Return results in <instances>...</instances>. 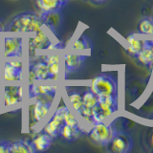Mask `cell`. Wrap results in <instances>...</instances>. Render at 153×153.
<instances>
[{"instance_id": "cell-27", "label": "cell", "mask_w": 153, "mask_h": 153, "mask_svg": "<svg viewBox=\"0 0 153 153\" xmlns=\"http://www.w3.org/2000/svg\"><path fill=\"white\" fill-rule=\"evenodd\" d=\"M9 141H0V153H9Z\"/></svg>"}, {"instance_id": "cell-17", "label": "cell", "mask_w": 153, "mask_h": 153, "mask_svg": "<svg viewBox=\"0 0 153 153\" xmlns=\"http://www.w3.org/2000/svg\"><path fill=\"white\" fill-rule=\"evenodd\" d=\"M52 142H53V138L43 131L38 133L32 140L33 145L35 146L36 152H41L47 150L48 148H50Z\"/></svg>"}, {"instance_id": "cell-31", "label": "cell", "mask_w": 153, "mask_h": 153, "mask_svg": "<svg viewBox=\"0 0 153 153\" xmlns=\"http://www.w3.org/2000/svg\"><path fill=\"white\" fill-rule=\"evenodd\" d=\"M151 141H152V143H153V135H152V139H151Z\"/></svg>"}, {"instance_id": "cell-16", "label": "cell", "mask_w": 153, "mask_h": 153, "mask_svg": "<svg viewBox=\"0 0 153 153\" xmlns=\"http://www.w3.org/2000/svg\"><path fill=\"white\" fill-rule=\"evenodd\" d=\"M126 51L130 54L131 56H137L138 53L140 52L143 47L145 46V43H146V39H140L136 36V35L134 33H131L126 36Z\"/></svg>"}, {"instance_id": "cell-24", "label": "cell", "mask_w": 153, "mask_h": 153, "mask_svg": "<svg viewBox=\"0 0 153 153\" xmlns=\"http://www.w3.org/2000/svg\"><path fill=\"white\" fill-rule=\"evenodd\" d=\"M90 48V43L87 40V38H85L84 36H79V38L73 42L72 44V50L75 52H82L86 51Z\"/></svg>"}, {"instance_id": "cell-5", "label": "cell", "mask_w": 153, "mask_h": 153, "mask_svg": "<svg viewBox=\"0 0 153 153\" xmlns=\"http://www.w3.org/2000/svg\"><path fill=\"white\" fill-rule=\"evenodd\" d=\"M4 57L6 59L13 57H22L23 37L21 35L9 33L4 37Z\"/></svg>"}, {"instance_id": "cell-2", "label": "cell", "mask_w": 153, "mask_h": 153, "mask_svg": "<svg viewBox=\"0 0 153 153\" xmlns=\"http://www.w3.org/2000/svg\"><path fill=\"white\" fill-rule=\"evenodd\" d=\"M116 133L117 131L112 123H93L92 128L89 130V137L94 143L104 146L112 140Z\"/></svg>"}, {"instance_id": "cell-8", "label": "cell", "mask_w": 153, "mask_h": 153, "mask_svg": "<svg viewBox=\"0 0 153 153\" xmlns=\"http://www.w3.org/2000/svg\"><path fill=\"white\" fill-rule=\"evenodd\" d=\"M23 100V88L20 84H7L4 87L5 107H16Z\"/></svg>"}, {"instance_id": "cell-7", "label": "cell", "mask_w": 153, "mask_h": 153, "mask_svg": "<svg viewBox=\"0 0 153 153\" xmlns=\"http://www.w3.org/2000/svg\"><path fill=\"white\" fill-rule=\"evenodd\" d=\"M29 83L32 84L36 81H48L50 80V74L46 62L38 56V59L31 61L29 66L28 74Z\"/></svg>"}, {"instance_id": "cell-30", "label": "cell", "mask_w": 153, "mask_h": 153, "mask_svg": "<svg viewBox=\"0 0 153 153\" xmlns=\"http://www.w3.org/2000/svg\"><path fill=\"white\" fill-rule=\"evenodd\" d=\"M2 33V27H1V24H0V33Z\"/></svg>"}, {"instance_id": "cell-11", "label": "cell", "mask_w": 153, "mask_h": 153, "mask_svg": "<svg viewBox=\"0 0 153 153\" xmlns=\"http://www.w3.org/2000/svg\"><path fill=\"white\" fill-rule=\"evenodd\" d=\"M56 89L57 87L56 85L33 82L29 85V99H35L36 97L44 95H56Z\"/></svg>"}, {"instance_id": "cell-3", "label": "cell", "mask_w": 153, "mask_h": 153, "mask_svg": "<svg viewBox=\"0 0 153 153\" xmlns=\"http://www.w3.org/2000/svg\"><path fill=\"white\" fill-rule=\"evenodd\" d=\"M90 90L97 96L117 95V82L112 76L100 75L94 78L90 82Z\"/></svg>"}, {"instance_id": "cell-28", "label": "cell", "mask_w": 153, "mask_h": 153, "mask_svg": "<svg viewBox=\"0 0 153 153\" xmlns=\"http://www.w3.org/2000/svg\"><path fill=\"white\" fill-rule=\"evenodd\" d=\"M59 2L60 3V5H61V6L63 7L64 5H65V4H66L67 2H68V0H59Z\"/></svg>"}, {"instance_id": "cell-18", "label": "cell", "mask_w": 153, "mask_h": 153, "mask_svg": "<svg viewBox=\"0 0 153 153\" xmlns=\"http://www.w3.org/2000/svg\"><path fill=\"white\" fill-rule=\"evenodd\" d=\"M81 134H82V129L80 126H71L63 124L60 129L59 136H61L66 141L72 142L79 139Z\"/></svg>"}, {"instance_id": "cell-4", "label": "cell", "mask_w": 153, "mask_h": 153, "mask_svg": "<svg viewBox=\"0 0 153 153\" xmlns=\"http://www.w3.org/2000/svg\"><path fill=\"white\" fill-rule=\"evenodd\" d=\"M56 95H44L35 98V102L32 105V117L36 123H41L50 113L53 102Z\"/></svg>"}, {"instance_id": "cell-21", "label": "cell", "mask_w": 153, "mask_h": 153, "mask_svg": "<svg viewBox=\"0 0 153 153\" xmlns=\"http://www.w3.org/2000/svg\"><path fill=\"white\" fill-rule=\"evenodd\" d=\"M68 100L71 105V107L74 109V111L76 113H79L81 108L83 107L82 102V95L79 92H72L68 94Z\"/></svg>"}, {"instance_id": "cell-6", "label": "cell", "mask_w": 153, "mask_h": 153, "mask_svg": "<svg viewBox=\"0 0 153 153\" xmlns=\"http://www.w3.org/2000/svg\"><path fill=\"white\" fill-rule=\"evenodd\" d=\"M67 109H68V107L66 105H61V106L57 107L54 114L52 115L51 119L45 123L42 131L48 134L49 136H51L53 139L59 137L60 133V129L62 126L64 124L63 117Z\"/></svg>"}, {"instance_id": "cell-19", "label": "cell", "mask_w": 153, "mask_h": 153, "mask_svg": "<svg viewBox=\"0 0 153 153\" xmlns=\"http://www.w3.org/2000/svg\"><path fill=\"white\" fill-rule=\"evenodd\" d=\"M36 1L41 13L59 12V10L62 8L59 0H36Z\"/></svg>"}, {"instance_id": "cell-26", "label": "cell", "mask_w": 153, "mask_h": 153, "mask_svg": "<svg viewBox=\"0 0 153 153\" xmlns=\"http://www.w3.org/2000/svg\"><path fill=\"white\" fill-rule=\"evenodd\" d=\"M63 121H64V124H67V126H80L79 121L76 120V118L75 117V115L71 112V110L69 108L67 109L66 112L64 113Z\"/></svg>"}, {"instance_id": "cell-29", "label": "cell", "mask_w": 153, "mask_h": 153, "mask_svg": "<svg viewBox=\"0 0 153 153\" xmlns=\"http://www.w3.org/2000/svg\"><path fill=\"white\" fill-rule=\"evenodd\" d=\"M95 1H97V2H103V1H105V0H95Z\"/></svg>"}, {"instance_id": "cell-20", "label": "cell", "mask_w": 153, "mask_h": 153, "mask_svg": "<svg viewBox=\"0 0 153 153\" xmlns=\"http://www.w3.org/2000/svg\"><path fill=\"white\" fill-rule=\"evenodd\" d=\"M43 18H44V25L47 29L50 30H55L56 27L59 26L61 18L59 16V12H51L47 13H42Z\"/></svg>"}, {"instance_id": "cell-13", "label": "cell", "mask_w": 153, "mask_h": 153, "mask_svg": "<svg viewBox=\"0 0 153 153\" xmlns=\"http://www.w3.org/2000/svg\"><path fill=\"white\" fill-rule=\"evenodd\" d=\"M23 78V70L13 67L5 61L3 68V79L6 83H17L20 82Z\"/></svg>"}, {"instance_id": "cell-23", "label": "cell", "mask_w": 153, "mask_h": 153, "mask_svg": "<svg viewBox=\"0 0 153 153\" xmlns=\"http://www.w3.org/2000/svg\"><path fill=\"white\" fill-rule=\"evenodd\" d=\"M82 102H83L84 106L93 108L95 105L98 104L99 99H98V96L95 93H93L91 90H88V91H85L82 94Z\"/></svg>"}, {"instance_id": "cell-10", "label": "cell", "mask_w": 153, "mask_h": 153, "mask_svg": "<svg viewBox=\"0 0 153 153\" xmlns=\"http://www.w3.org/2000/svg\"><path fill=\"white\" fill-rule=\"evenodd\" d=\"M46 27L44 25L42 29L36 33H33V36L29 39V48L32 51H39V50H47L48 47L53 42L49 36V33L45 30Z\"/></svg>"}, {"instance_id": "cell-9", "label": "cell", "mask_w": 153, "mask_h": 153, "mask_svg": "<svg viewBox=\"0 0 153 153\" xmlns=\"http://www.w3.org/2000/svg\"><path fill=\"white\" fill-rule=\"evenodd\" d=\"M107 146L109 150L112 152L126 153L131 149L132 140L127 134L123 132H117L112 140L107 143Z\"/></svg>"}, {"instance_id": "cell-25", "label": "cell", "mask_w": 153, "mask_h": 153, "mask_svg": "<svg viewBox=\"0 0 153 153\" xmlns=\"http://www.w3.org/2000/svg\"><path fill=\"white\" fill-rule=\"evenodd\" d=\"M48 70H49L50 74V80H56L59 76L60 72V61L53 62V63L47 64Z\"/></svg>"}, {"instance_id": "cell-15", "label": "cell", "mask_w": 153, "mask_h": 153, "mask_svg": "<svg viewBox=\"0 0 153 153\" xmlns=\"http://www.w3.org/2000/svg\"><path fill=\"white\" fill-rule=\"evenodd\" d=\"M35 153L36 149L32 141L18 140L10 142L9 153Z\"/></svg>"}, {"instance_id": "cell-1", "label": "cell", "mask_w": 153, "mask_h": 153, "mask_svg": "<svg viewBox=\"0 0 153 153\" xmlns=\"http://www.w3.org/2000/svg\"><path fill=\"white\" fill-rule=\"evenodd\" d=\"M44 27V18L41 13L24 12L13 16L4 29L7 33L28 35L35 33Z\"/></svg>"}, {"instance_id": "cell-22", "label": "cell", "mask_w": 153, "mask_h": 153, "mask_svg": "<svg viewBox=\"0 0 153 153\" xmlns=\"http://www.w3.org/2000/svg\"><path fill=\"white\" fill-rule=\"evenodd\" d=\"M138 31L142 35H153V18H143L138 25Z\"/></svg>"}, {"instance_id": "cell-12", "label": "cell", "mask_w": 153, "mask_h": 153, "mask_svg": "<svg viewBox=\"0 0 153 153\" xmlns=\"http://www.w3.org/2000/svg\"><path fill=\"white\" fill-rule=\"evenodd\" d=\"M86 59L83 55L75 54V53H68L64 55V71L67 76L71 72H73L82 65Z\"/></svg>"}, {"instance_id": "cell-14", "label": "cell", "mask_w": 153, "mask_h": 153, "mask_svg": "<svg viewBox=\"0 0 153 153\" xmlns=\"http://www.w3.org/2000/svg\"><path fill=\"white\" fill-rule=\"evenodd\" d=\"M137 59L143 65L152 68L153 66V41L146 40L145 46L136 56Z\"/></svg>"}]
</instances>
